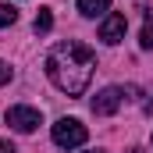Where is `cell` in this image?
Returning <instances> with one entry per match:
<instances>
[{"label":"cell","instance_id":"obj_1","mask_svg":"<svg viewBox=\"0 0 153 153\" xmlns=\"http://www.w3.org/2000/svg\"><path fill=\"white\" fill-rule=\"evenodd\" d=\"M93 68H96V53L85 43H78V39L57 43L46 53V75H50V82L61 93H68V96H82L89 89Z\"/></svg>","mask_w":153,"mask_h":153},{"label":"cell","instance_id":"obj_2","mask_svg":"<svg viewBox=\"0 0 153 153\" xmlns=\"http://www.w3.org/2000/svg\"><path fill=\"white\" fill-rule=\"evenodd\" d=\"M85 139H89V132H85V125H82L78 117H61V121L53 125V143H57L61 150H78Z\"/></svg>","mask_w":153,"mask_h":153},{"label":"cell","instance_id":"obj_3","mask_svg":"<svg viewBox=\"0 0 153 153\" xmlns=\"http://www.w3.org/2000/svg\"><path fill=\"white\" fill-rule=\"evenodd\" d=\"M121 103H125V89H121V85H107V89H100V93L93 96V114L107 117V114H114Z\"/></svg>","mask_w":153,"mask_h":153},{"label":"cell","instance_id":"obj_4","mask_svg":"<svg viewBox=\"0 0 153 153\" xmlns=\"http://www.w3.org/2000/svg\"><path fill=\"white\" fill-rule=\"evenodd\" d=\"M7 125L14 132H36L39 125H43V114H39L36 107H11L7 111Z\"/></svg>","mask_w":153,"mask_h":153},{"label":"cell","instance_id":"obj_5","mask_svg":"<svg viewBox=\"0 0 153 153\" xmlns=\"http://www.w3.org/2000/svg\"><path fill=\"white\" fill-rule=\"evenodd\" d=\"M125 29H128V18H125L121 11H114V14L103 18V25H100V39H103L107 46H114V43L125 39Z\"/></svg>","mask_w":153,"mask_h":153},{"label":"cell","instance_id":"obj_6","mask_svg":"<svg viewBox=\"0 0 153 153\" xmlns=\"http://www.w3.org/2000/svg\"><path fill=\"white\" fill-rule=\"evenodd\" d=\"M107 11H111V0H78V14L85 18H100Z\"/></svg>","mask_w":153,"mask_h":153},{"label":"cell","instance_id":"obj_7","mask_svg":"<svg viewBox=\"0 0 153 153\" xmlns=\"http://www.w3.org/2000/svg\"><path fill=\"white\" fill-rule=\"evenodd\" d=\"M32 29H36V36H46L50 29H53V14H50V7H43L36 14V22H32Z\"/></svg>","mask_w":153,"mask_h":153},{"label":"cell","instance_id":"obj_8","mask_svg":"<svg viewBox=\"0 0 153 153\" xmlns=\"http://www.w3.org/2000/svg\"><path fill=\"white\" fill-rule=\"evenodd\" d=\"M139 43H143V50H153V11L146 14V22H143V32H139Z\"/></svg>","mask_w":153,"mask_h":153},{"label":"cell","instance_id":"obj_9","mask_svg":"<svg viewBox=\"0 0 153 153\" xmlns=\"http://www.w3.org/2000/svg\"><path fill=\"white\" fill-rule=\"evenodd\" d=\"M14 22H18V7L14 4H0V29H7Z\"/></svg>","mask_w":153,"mask_h":153},{"label":"cell","instance_id":"obj_10","mask_svg":"<svg viewBox=\"0 0 153 153\" xmlns=\"http://www.w3.org/2000/svg\"><path fill=\"white\" fill-rule=\"evenodd\" d=\"M11 75H14V71H11V64H7V61H0V85H7Z\"/></svg>","mask_w":153,"mask_h":153},{"label":"cell","instance_id":"obj_11","mask_svg":"<svg viewBox=\"0 0 153 153\" xmlns=\"http://www.w3.org/2000/svg\"><path fill=\"white\" fill-rule=\"evenodd\" d=\"M0 153H18V150H14V143H11V139H0Z\"/></svg>","mask_w":153,"mask_h":153},{"label":"cell","instance_id":"obj_12","mask_svg":"<svg viewBox=\"0 0 153 153\" xmlns=\"http://www.w3.org/2000/svg\"><path fill=\"white\" fill-rule=\"evenodd\" d=\"M128 153H143V150H139V146H135V150H128Z\"/></svg>","mask_w":153,"mask_h":153},{"label":"cell","instance_id":"obj_13","mask_svg":"<svg viewBox=\"0 0 153 153\" xmlns=\"http://www.w3.org/2000/svg\"><path fill=\"white\" fill-rule=\"evenodd\" d=\"M93 153H103V150H93Z\"/></svg>","mask_w":153,"mask_h":153}]
</instances>
